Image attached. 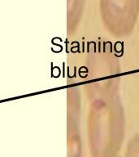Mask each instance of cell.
<instances>
[{
    "label": "cell",
    "mask_w": 139,
    "mask_h": 157,
    "mask_svg": "<svg viewBox=\"0 0 139 157\" xmlns=\"http://www.w3.org/2000/svg\"><path fill=\"white\" fill-rule=\"evenodd\" d=\"M100 9L106 29L122 37L134 28L139 16V0H100Z\"/></svg>",
    "instance_id": "obj_1"
}]
</instances>
